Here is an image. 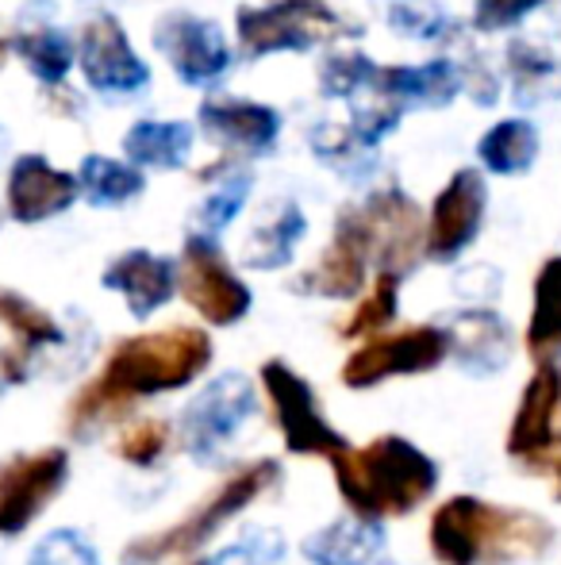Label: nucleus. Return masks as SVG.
Masks as SVG:
<instances>
[{"label": "nucleus", "mask_w": 561, "mask_h": 565, "mask_svg": "<svg viewBox=\"0 0 561 565\" xmlns=\"http://www.w3.org/2000/svg\"><path fill=\"white\" fill-rule=\"evenodd\" d=\"M28 565H100L97 551L77 531H54L31 551Z\"/></svg>", "instance_id": "34"}, {"label": "nucleus", "mask_w": 561, "mask_h": 565, "mask_svg": "<svg viewBox=\"0 0 561 565\" xmlns=\"http://www.w3.org/2000/svg\"><path fill=\"white\" fill-rule=\"evenodd\" d=\"M488 189L477 170H457L431 204V224L423 235V250L434 262H454L477 238L485 220Z\"/></svg>", "instance_id": "14"}, {"label": "nucleus", "mask_w": 561, "mask_h": 565, "mask_svg": "<svg viewBox=\"0 0 561 565\" xmlns=\"http://www.w3.org/2000/svg\"><path fill=\"white\" fill-rule=\"evenodd\" d=\"M170 439H173V427L165 419H136L128 431L120 435L116 443V454L131 466H154L165 450H170Z\"/></svg>", "instance_id": "33"}, {"label": "nucleus", "mask_w": 561, "mask_h": 565, "mask_svg": "<svg viewBox=\"0 0 561 565\" xmlns=\"http://www.w3.org/2000/svg\"><path fill=\"white\" fill-rule=\"evenodd\" d=\"M105 289L120 292L136 320H147L177 292V262L150 250H128L105 269Z\"/></svg>", "instance_id": "18"}, {"label": "nucleus", "mask_w": 561, "mask_h": 565, "mask_svg": "<svg viewBox=\"0 0 561 565\" xmlns=\"http://www.w3.org/2000/svg\"><path fill=\"white\" fill-rule=\"evenodd\" d=\"M366 262H369V246L366 238L354 231L350 220H338L335 243L327 246V254L320 258V266L308 277H300V289L320 292V297H358L362 285H366Z\"/></svg>", "instance_id": "19"}, {"label": "nucleus", "mask_w": 561, "mask_h": 565, "mask_svg": "<svg viewBox=\"0 0 561 565\" xmlns=\"http://www.w3.org/2000/svg\"><path fill=\"white\" fill-rule=\"evenodd\" d=\"M181 297L212 323V328H231L250 312V289L239 281L231 266H227L224 250H219L216 235H188L185 250H181L177 266Z\"/></svg>", "instance_id": "5"}, {"label": "nucleus", "mask_w": 561, "mask_h": 565, "mask_svg": "<svg viewBox=\"0 0 561 565\" xmlns=\"http://www.w3.org/2000/svg\"><path fill=\"white\" fill-rule=\"evenodd\" d=\"M554 543L542 515L496 508L477 497H450L431 515V554L439 565H516Z\"/></svg>", "instance_id": "2"}, {"label": "nucleus", "mask_w": 561, "mask_h": 565, "mask_svg": "<svg viewBox=\"0 0 561 565\" xmlns=\"http://www.w3.org/2000/svg\"><path fill=\"white\" fill-rule=\"evenodd\" d=\"M4 150H8V135H4V127H0V158H4Z\"/></svg>", "instance_id": "38"}, {"label": "nucleus", "mask_w": 561, "mask_h": 565, "mask_svg": "<svg viewBox=\"0 0 561 565\" xmlns=\"http://www.w3.org/2000/svg\"><path fill=\"white\" fill-rule=\"evenodd\" d=\"M212 365V339L201 328H165L154 335L123 339L105 370L85 381L66 408V431L89 439L97 427L128 416L139 401L185 388Z\"/></svg>", "instance_id": "1"}, {"label": "nucleus", "mask_w": 561, "mask_h": 565, "mask_svg": "<svg viewBox=\"0 0 561 565\" xmlns=\"http://www.w3.org/2000/svg\"><path fill=\"white\" fill-rule=\"evenodd\" d=\"M477 158L485 162V170L493 173H524L539 158V131L527 119H500L496 127H488L485 139L477 142Z\"/></svg>", "instance_id": "26"}, {"label": "nucleus", "mask_w": 561, "mask_h": 565, "mask_svg": "<svg viewBox=\"0 0 561 565\" xmlns=\"http://www.w3.org/2000/svg\"><path fill=\"white\" fill-rule=\"evenodd\" d=\"M201 127L216 147L235 150V154L266 158L278 147L281 116L278 108L258 105V100L212 97L201 105Z\"/></svg>", "instance_id": "16"}, {"label": "nucleus", "mask_w": 561, "mask_h": 565, "mask_svg": "<svg viewBox=\"0 0 561 565\" xmlns=\"http://www.w3.org/2000/svg\"><path fill=\"white\" fill-rule=\"evenodd\" d=\"M527 350L539 362H554L561 350V258H550L535 281V312L527 328Z\"/></svg>", "instance_id": "27"}, {"label": "nucleus", "mask_w": 561, "mask_h": 565, "mask_svg": "<svg viewBox=\"0 0 561 565\" xmlns=\"http://www.w3.org/2000/svg\"><path fill=\"white\" fill-rule=\"evenodd\" d=\"M547 0H477V12H473V23L477 31H500V28H516L527 12L542 8Z\"/></svg>", "instance_id": "35"}, {"label": "nucleus", "mask_w": 561, "mask_h": 565, "mask_svg": "<svg viewBox=\"0 0 561 565\" xmlns=\"http://www.w3.org/2000/svg\"><path fill=\"white\" fill-rule=\"evenodd\" d=\"M281 477V466L270 458L247 461L242 469H235L231 477L219 481L216 492L201 500L185 520L170 523V527L154 531V535H142L136 543H128L123 551V565H158L170 558H185V554L201 551L204 543L219 535L227 523L235 520L239 512H247L262 492H270Z\"/></svg>", "instance_id": "4"}, {"label": "nucleus", "mask_w": 561, "mask_h": 565, "mask_svg": "<svg viewBox=\"0 0 561 565\" xmlns=\"http://www.w3.org/2000/svg\"><path fill=\"white\" fill-rule=\"evenodd\" d=\"M77 62L89 89L105 97H131L150 85V66L136 54L128 31L112 12H97L85 20Z\"/></svg>", "instance_id": "11"}, {"label": "nucleus", "mask_w": 561, "mask_h": 565, "mask_svg": "<svg viewBox=\"0 0 561 565\" xmlns=\"http://www.w3.org/2000/svg\"><path fill=\"white\" fill-rule=\"evenodd\" d=\"M450 350H457L470 370L488 373L508 362V328L493 312H465L450 331Z\"/></svg>", "instance_id": "25"}, {"label": "nucleus", "mask_w": 561, "mask_h": 565, "mask_svg": "<svg viewBox=\"0 0 561 565\" xmlns=\"http://www.w3.org/2000/svg\"><path fill=\"white\" fill-rule=\"evenodd\" d=\"M262 388H266V396H270V408L281 427L284 450L331 461L338 450L350 447V443L323 419V408H320V401H315L312 385H308L296 370H289L281 358L262 365Z\"/></svg>", "instance_id": "6"}, {"label": "nucleus", "mask_w": 561, "mask_h": 565, "mask_svg": "<svg viewBox=\"0 0 561 565\" xmlns=\"http://www.w3.org/2000/svg\"><path fill=\"white\" fill-rule=\"evenodd\" d=\"M397 292H400V274L392 269H381L369 289V297L358 305V312L346 320L343 335L346 339H362V335H377L381 328H389L397 320Z\"/></svg>", "instance_id": "30"}, {"label": "nucleus", "mask_w": 561, "mask_h": 565, "mask_svg": "<svg viewBox=\"0 0 561 565\" xmlns=\"http://www.w3.org/2000/svg\"><path fill=\"white\" fill-rule=\"evenodd\" d=\"M12 46L43 85L66 82L69 66H74V43L58 28H28L20 35H12Z\"/></svg>", "instance_id": "29"}, {"label": "nucleus", "mask_w": 561, "mask_h": 565, "mask_svg": "<svg viewBox=\"0 0 561 565\" xmlns=\"http://www.w3.org/2000/svg\"><path fill=\"white\" fill-rule=\"evenodd\" d=\"M331 469L346 508L377 523L416 512L439 484V466L400 435H381L366 447L338 450Z\"/></svg>", "instance_id": "3"}, {"label": "nucleus", "mask_w": 561, "mask_h": 565, "mask_svg": "<svg viewBox=\"0 0 561 565\" xmlns=\"http://www.w3.org/2000/svg\"><path fill=\"white\" fill-rule=\"evenodd\" d=\"M558 419H561V370L554 362H539L527 381L524 401L516 408L508 431V454L527 469H547L558 458Z\"/></svg>", "instance_id": "13"}, {"label": "nucleus", "mask_w": 561, "mask_h": 565, "mask_svg": "<svg viewBox=\"0 0 561 565\" xmlns=\"http://www.w3.org/2000/svg\"><path fill=\"white\" fill-rule=\"evenodd\" d=\"M450 354V331L442 328H408L397 335L366 339L343 365L346 388H374L389 377L427 373Z\"/></svg>", "instance_id": "9"}, {"label": "nucleus", "mask_w": 561, "mask_h": 565, "mask_svg": "<svg viewBox=\"0 0 561 565\" xmlns=\"http://www.w3.org/2000/svg\"><path fill=\"white\" fill-rule=\"evenodd\" d=\"M188 565H216V562H208V558H196V562H188Z\"/></svg>", "instance_id": "39"}, {"label": "nucleus", "mask_w": 561, "mask_h": 565, "mask_svg": "<svg viewBox=\"0 0 561 565\" xmlns=\"http://www.w3.org/2000/svg\"><path fill=\"white\" fill-rule=\"evenodd\" d=\"M343 31L331 8L315 0H281L270 8H239V46L247 58L278 51H312Z\"/></svg>", "instance_id": "7"}, {"label": "nucleus", "mask_w": 561, "mask_h": 565, "mask_svg": "<svg viewBox=\"0 0 561 565\" xmlns=\"http://www.w3.org/2000/svg\"><path fill=\"white\" fill-rule=\"evenodd\" d=\"M82 193L89 196L97 209H120V204L136 201L147 189V178L136 162H116L105 154H89L82 158Z\"/></svg>", "instance_id": "28"}, {"label": "nucleus", "mask_w": 561, "mask_h": 565, "mask_svg": "<svg viewBox=\"0 0 561 565\" xmlns=\"http://www.w3.org/2000/svg\"><path fill=\"white\" fill-rule=\"evenodd\" d=\"M196 131L181 119H139L128 135H123V154L136 166L150 170H181L193 154Z\"/></svg>", "instance_id": "22"}, {"label": "nucleus", "mask_w": 561, "mask_h": 565, "mask_svg": "<svg viewBox=\"0 0 561 565\" xmlns=\"http://www.w3.org/2000/svg\"><path fill=\"white\" fill-rule=\"evenodd\" d=\"M0 320L8 323V331H12V339H15V347L8 350L4 362H0L4 381H23L28 377L31 354H35L39 347H54V342H62L58 323H54L43 308H35L31 300H23L20 292L0 289Z\"/></svg>", "instance_id": "21"}, {"label": "nucleus", "mask_w": 561, "mask_h": 565, "mask_svg": "<svg viewBox=\"0 0 561 565\" xmlns=\"http://www.w3.org/2000/svg\"><path fill=\"white\" fill-rule=\"evenodd\" d=\"M304 231H308L304 212H300L292 201H281L278 212H273V220H266V224L255 227L247 250H242V262H247L250 269L289 266L292 254H296V243L304 238Z\"/></svg>", "instance_id": "24"}, {"label": "nucleus", "mask_w": 561, "mask_h": 565, "mask_svg": "<svg viewBox=\"0 0 561 565\" xmlns=\"http://www.w3.org/2000/svg\"><path fill=\"white\" fill-rule=\"evenodd\" d=\"M389 20H392V28L408 31V35H416V39H434V31L442 28V12L427 4V0H400L389 12Z\"/></svg>", "instance_id": "36"}, {"label": "nucleus", "mask_w": 561, "mask_h": 565, "mask_svg": "<svg viewBox=\"0 0 561 565\" xmlns=\"http://www.w3.org/2000/svg\"><path fill=\"white\" fill-rule=\"evenodd\" d=\"M554 469H558V500H561V450H558V458H554Z\"/></svg>", "instance_id": "37"}, {"label": "nucleus", "mask_w": 561, "mask_h": 565, "mask_svg": "<svg viewBox=\"0 0 561 565\" xmlns=\"http://www.w3.org/2000/svg\"><path fill=\"white\" fill-rule=\"evenodd\" d=\"M377 66L366 54H335L323 62L320 70V89L327 100H354L369 82H374Z\"/></svg>", "instance_id": "32"}, {"label": "nucleus", "mask_w": 561, "mask_h": 565, "mask_svg": "<svg viewBox=\"0 0 561 565\" xmlns=\"http://www.w3.org/2000/svg\"><path fill=\"white\" fill-rule=\"evenodd\" d=\"M250 185H255L250 173H231V178L219 181V185L212 189L208 201L196 209V224H201L204 235H219V231L239 216L242 204H247V196H250Z\"/></svg>", "instance_id": "31"}, {"label": "nucleus", "mask_w": 561, "mask_h": 565, "mask_svg": "<svg viewBox=\"0 0 561 565\" xmlns=\"http://www.w3.org/2000/svg\"><path fill=\"white\" fill-rule=\"evenodd\" d=\"M381 523L346 515V520H335L315 535H308L300 551L312 565H374V558L381 554Z\"/></svg>", "instance_id": "20"}, {"label": "nucleus", "mask_w": 561, "mask_h": 565, "mask_svg": "<svg viewBox=\"0 0 561 565\" xmlns=\"http://www.w3.org/2000/svg\"><path fill=\"white\" fill-rule=\"evenodd\" d=\"M82 193V181L66 170H54L43 154L15 158L8 173V212L20 224H43V220L66 212Z\"/></svg>", "instance_id": "17"}, {"label": "nucleus", "mask_w": 561, "mask_h": 565, "mask_svg": "<svg viewBox=\"0 0 561 565\" xmlns=\"http://www.w3.org/2000/svg\"><path fill=\"white\" fill-rule=\"evenodd\" d=\"M255 416V388L242 373H224L216 377L181 416V443L193 458H216L242 424Z\"/></svg>", "instance_id": "10"}, {"label": "nucleus", "mask_w": 561, "mask_h": 565, "mask_svg": "<svg viewBox=\"0 0 561 565\" xmlns=\"http://www.w3.org/2000/svg\"><path fill=\"white\" fill-rule=\"evenodd\" d=\"M346 220L366 238L369 258L381 262V269L400 274V269L412 266L416 250H420V212L404 193L389 189V193L369 196L366 209L346 212Z\"/></svg>", "instance_id": "15"}, {"label": "nucleus", "mask_w": 561, "mask_h": 565, "mask_svg": "<svg viewBox=\"0 0 561 565\" xmlns=\"http://www.w3.org/2000/svg\"><path fill=\"white\" fill-rule=\"evenodd\" d=\"M154 46L170 58L173 74L185 85H212L231 66V46H227L219 23L193 12H170L154 23Z\"/></svg>", "instance_id": "12"}, {"label": "nucleus", "mask_w": 561, "mask_h": 565, "mask_svg": "<svg viewBox=\"0 0 561 565\" xmlns=\"http://www.w3.org/2000/svg\"><path fill=\"white\" fill-rule=\"evenodd\" d=\"M377 85L389 93L397 105H450L457 93V70L450 62H427V66H377Z\"/></svg>", "instance_id": "23"}, {"label": "nucleus", "mask_w": 561, "mask_h": 565, "mask_svg": "<svg viewBox=\"0 0 561 565\" xmlns=\"http://www.w3.org/2000/svg\"><path fill=\"white\" fill-rule=\"evenodd\" d=\"M69 454L58 447L23 450L0 461V535H23L66 489Z\"/></svg>", "instance_id": "8"}]
</instances>
